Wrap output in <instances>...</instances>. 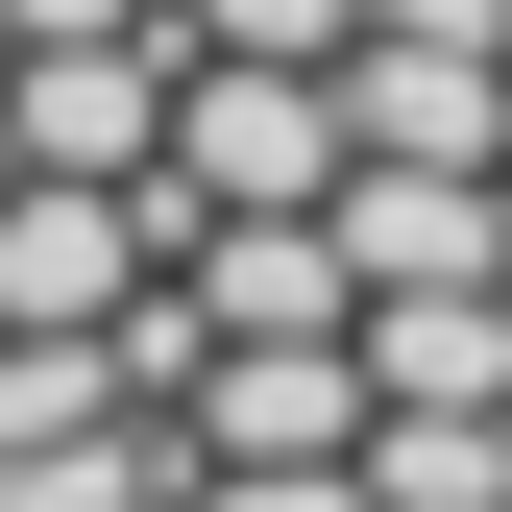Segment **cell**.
I'll list each match as a JSON object with an SVG mask.
<instances>
[{
    "instance_id": "6da1fadb",
    "label": "cell",
    "mask_w": 512,
    "mask_h": 512,
    "mask_svg": "<svg viewBox=\"0 0 512 512\" xmlns=\"http://www.w3.org/2000/svg\"><path fill=\"white\" fill-rule=\"evenodd\" d=\"M342 171H366L342 74H196V98H171V171H147V196H171V244H196V220H317Z\"/></svg>"
},
{
    "instance_id": "7a4b0ae2",
    "label": "cell",
    "mask_w": 512,
    "mask_h": 512,
    "mask_svg": "<svg viewBox=\"0 0 512 512\" xmlns=\"http://www.w3.org/2000/svg\"><path fill=\"white\" fill-rule=\"evenodd\" d=\"M196 464H366V317H293V342H220L196 391Z\"/></svg>"
}]
</instances>
